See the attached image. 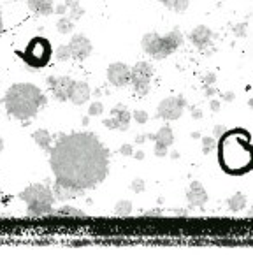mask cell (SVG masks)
Instances as JSON below:
<instances>
[{
	"instance_id": "7",
	"label": "cell",
	"mask_w": 253,
	"mask_h": 255,
	"mask_svg": "<svg viewBox=\"0 0 253 255\" xmlns=\"http://www.w3.org/2000/svg\"><path fill=\"white\" fill-rule=\"evenodd\" d=\"M151 78H153V65L148 64V62H137L130 69V85L137 95L144 97V95L149 94Z\"/></svg>"
},
{
	"instance_id": "5",
	"label": "cell",
	"mask_w": 253,
	"mask_h": 255,
	"mask_svg": "<svg viewBox=\"0 0 253 255\" xmlns=\"http://www.w3.org/2000/svg\"><path fill=\"white\" fill-rule=\"evenodd\" d=\"M183 44V34L179 32V28H172L169 34L158 35L156 32H148L142 35L141 46L149 56L156 58V60H164L167 56H171L174 51H178V48Z\"/></svg>"
},
{
	"instance_id": "27",
	"label": "cell",
	"mask_w": 253,
	"mask_h": 255,
	"mask_svg": "<svg viewBox=\"0 0 253 255\" xmlns=\"http://www.w3.org/2000/svg\"><path fill=\"white\" fill-rule=\"evenodd\" d=\"M102 113H104V104L101 101H93L88 108V115L90 117H101Z\"/></svg>"
},
{
	"instance_id": "28",
	"label": "cell",
	"mask_w": 253,
	"mask_h": 255,
	"mask_svg": "<svg viewBox=\"0 0 253 255\" xmlns=\"http://www.w3.org/2000/svg\"><path fill=\"white\" fill-rule=\"evenodd\" d=\"M132 118H134V120L137 122L139 125H144L146 122L149 120L148 113H146V111H141V109H137V111H134V113H132Z\"/></svg>"
},
{
	"instance_id": "10",
	"label": "cell",
	"mask_w": 253,
	"mask_h": 255,
	"mask_svg": "<svg viewBox=\"0 0 253 255\" xmlns=\"http://www.w3.org/2000/svg\"><path fill=\"white\" fill-rule=\"evenodd\" d=\"M148 139H153L155 141V155L156 157H165L169 153V148L174 143V132H172L171 127H162L158 128L156 134H148Z\"/></svg>"
},
{
	"instance_id": "18",
	"label": "cell",
	"mask_w": 253,
	"mask_h": 255,
	"mask_svg": "<svg viewBox=\"0 0 253 255\" xmlns=\"http://www.w3.org/2000/svg\"><path fill=\"white\" fill-rule=\"evenodd\" d=\"M26 5L39 16H49L55 11V0H26Z\"/></svg>"
},
{
	"instance_id": "39",
	"label": "cell",
	"mask_w": 253,
	"mask_h": 255,
	"mask_svg": "<svg viewBox=\"0 0 253 255\" xmlns=\"http://www.w3.org/2000/svg\"><path fill=\"white\" fill-rule=\"evenodd\" d=\"M209 106H211V109H213V111H218V109H220V102L216 101V99H213V101H211V104H209Z\"/></svg>"
},
{
	"instance_id": "1",
	"label": "cell",
	"mask_w": 253,
	"mask_h": 255,
	"mask_svg": "<svg viewBox=\"0 0 253 255\" xmlns=\"http://www.w3.org/2000/svg\"><path fill=\"white\" fill-rule=\"evenodd\" d=\"M109 160V150L92 132L60 135L49 151L55 180L85 192L99 187L108 178Z\"/></svg>"
},
{
	"instance_id": "20",
	"label": "cell",
	"mask_w": 253,
	"mask_h": 255,
	"mask_svg": "<svg viewBox=\"0 0 253 255\" xmlns=\"http://www.w3.org/2000/svg\"><path fill=\"white\" fill-rule=\"evenodd\" d=\"M63 4L67 5V12H69V18L74 19V21H78L79 18H83V14H85V9L79 5V0H65Z\"/></svg>"
},
{
	"instance_id": "36",
	"label": "cell",
	"mask_w": 253,
	"mask_h": 255,
	"mask_svg": "<svg viewBox=\"0 0 253 255\" xmlns=\"http://www.w3.org/2000/svg\"><path fill=\"white\" fill-rule=\"evenodd\" d=\"M146 139H148V134H139L137 137H135V143L137 144H142L146 141Z\"/></svg>"
},
{
	"instance_id": "49",
	"label": "cell",
	"mask_w": 253,
	"mask_h": 255,
	"mask_svg": "<svg viewBox=\"0 0 253 255\" xmlns=\"http://www.w3.org/2000/svg\"><path fill=\"white\" fill-rule=\"evenodd\" d=\"M0 102H2V99H0Z\"/></svg>"
},
{
	"instance_id": "47",
	"label": "cell",
	"mask_w": 253,
	"mask_h": 255,
	"mask_svg": "<svg viewBox=\"0 0 253 255\" xmlns=\"http://www.w3.org/2000/svg\"><path fill=\"white\" fill-rule=\"evenodd\" d=\"M248 106H250V108L253 109V97H252V99H250V101H248Z\"/></svg>"
},
{
	"instance_id": "42",
	"label": "cell",
	"mask_w": 253,
	"mask_h": 255,
	"mask_svg": "<svg viewBox=\"0 0 253 255\" xmlns=\"http://www.w3.org/2000/svg\"><path fill=\"white\" fill-rule=\"evenodd\" d=\"M132 157H135L137 160H142V158H144V153H142V151H137V153H134Z\"/></svg>"
},
{
	"instance_id": "19",
	"label": "cell",
	"mask_w": 253,
	"mask_h": 255,
	"mask_svg": "<svg viewBox=\"0 0 253 255\" xmlns=\"http://www.w3.org/2000/svg\"><path fill=\"white\" fill-rule=\"evenodd\" d=\"M32 139L35 141V144H37L39 148H41L42 151H46V153H49L53 148V137L51 134H49L46 128H37V130H34V134H32Z\"/></svg>"
},
{
	"instance_id": "32",
	"label": "cell",
	"mask_w": 253,
	"mask_h": 255,
	"mask_svg": "<svg viewBox=\"0 0 253 255\" xmlns=\"http://www.w3.org/2000/svg\"><path fill=\"white\" fill-rule=\"evenodd\" d=\"M202 81H204V87H213V85H215V81H216V76L213 74V72H209V74L204 76V79H202Z\"/></svg>"
},
{
	"instance_id": "6",
	"label": "cell",
	"mask_w": 253,
	"mask_h": 255,
	"mask_svg": "<svg viewBox=\"0 0 253 255\" xmlns=\"http://www.w3.org/2000/svg\"><path fill=\"white\" fill-rule=\"evenodd\" d=\"M19 56L23 58L26 65L30 69H42L49 64L53 56V48H51V42L48 41L46 37H37L30 39V42L26 44V48L19 53Z\"/></svg>"
},
{
	"instance_id": "11",
	"label": "cell",
	"mask_w": 253,
	"mask_h": 255,
	"mask_svg": "<svg viewBox=\"0 0 253 255\" xmlns=\"http://www.w3.org/2000/svg\"><path fill=\"white\" fill-rule=\"evenodd\" d=\"M72 83H74V79L69 76H49L48 78L49 90L58 102L69 101V92H71Z\"/></svg>"
},
{
	"instance_id": "14",
	"label": "cell",
	"mask_w": 253,
	"mask_h": 255,
	"mask_svg": "<svg viewBox=\"0 0 253 255\" xmlns=\"http://www.w3.org/2000/svg\"><path fill=\"white\" fill-rule=\"evenodd\" d=\"M92 97V88L86 81H74L69 92V102H72L74 106H83L88 102V99Z\"/></svg>"
},
{
	"instance_id": "46",
	"label": "cell",
	"mask_w": 253,
	"mask_h": 255,
	"mask_svg": "<svg viewBox=\"0 0 253 255\" xmlns=\"http://www.w3.org/2000/svg\"><path fill=\"white\" fill-rule=\"evenodd\" d=\"M171 157H172V158H178V157H179V153H178V151H172Z\"/></svg>"
},
{
	"instance_id": "26",
	"label": "cell",
	"mask_w": 253,
	"mask_h": 255,
	"mask_svg": "<svg viewBox=\"0 0 253 255\" xmlns=\"http://www.w3.org/2000/svg\"><path fill=\"white\" fill-rule=\"evenodd\" d=\"M56 58H58L60 62H67L71 60V48H69V44H60L58 49H56Z\"/></svg>"
},
{
	"instance_id": "24",
	"label": "cell",
	"mask_w": 253,
	"mask_h": 255,
	"mask_svg": "<svg viewBox=\"0 0 253 255\" xmlns=\"http://www.w3.org/2000/svg\"><path fill=\"white\" fill-rule=\"evenodd\" d=\"M115 213L120 215V217H126V215H130L132 213V203L130 201H126V199L118 201L116 206H115Z\"/></svg>"
},
{
	"instance_id": "35",
	"label": "cell",
	"mask_w": 253,
	"mask_h": 255,
	"mask_svg": "<svg viewBox=\"0 0 253 255\" xmlns=\"http://www.w3.org/2000/svg\"><path fill=\"white\" fill-rule=\"evenodd\" d=\"M55 12H56V14H60V16H63L65 12H67V5H65V4L56 5V7H55Z\"/></svg>"
},
{
	"instance_id": "13",
	"label": "cell",
	"mask_w": 253,
	"mask_h": 255,
	"mask_svg": "<svg viewBox=\"0 0 253 255\" xmlns=\"http://www.w3.org/2000/svg\"><path fill=\"white\" fill-rule=\"evenodd\" d=\"M108 81L113 87H126L130 83V67L123 62H113L108 67Z\"/></svg>"
},
{
	"instance_id": "33",
	"label": "cell",
	"mask_w": 253,
	"mask_h": 255,
	"mask_svg": "<svg viewBox=\"0 0 253 255\" xmlns=\"http://www.w3.org/2000/svg\"><path fill=\"white\" fill-rule=\"evenodd\" d=\"M234 34L239 35V37H245L246 35V23H241V25L234 26Z\"/></svg>"
},
{
	"instance_id": "3",
	"label": "cell",
	"mask_w": 253,
	"mask_h": 255,
	"mask_svg": "<svg viewBox=\"0 0 253 255\" xmlns=\"http://www.w3.org/2000/svg\"><path fill=\"white\" fill-rule=\"evenodd\" d=\"M48 104L42 90L32 83H16L7 88L4 95L5 111L19 122L34 120L37 113Z\"/></svg>"
},
{
	"instance_id": "25",
	"label": "cell",
	"mask_w": 253,
	"mask_h": 255,
	"mask_svg": "<svg viewBox=\"0 0 253 255\" xmlns=\"http://www.w3.org/2000/svg\"><path fill=\"white\" fill-rule=\"evenodd\" d=\"M60 215H67V217H79V218H85L86 213L81 211L79 208H72V206H62L58 210Z\"/></svg>"
},
{
	"instance_id": "43",
	"label": "cell",
	"mask_w": 253,
	"mask_h": 255,
	"mask_svg": "<svg viewBox=\"0 0 253 255\" xmlns=\"http://www.w3.org/2000/svg\"><path fill=\"white\" fill-rule=\"evenodd\" d=\"M144 215H149V217H151V215H160V210H153V211H146Z\"/></svg>"
},
{
	"instance_id": "44",
	"label": "cell",
	"mask_w": 253,
	"mask_h": 255,
	"mask_svg": "<svg viewBox=\"0 0 253 255\" xmlns=\"http://www.w3.org/2000/svg\"><path fill=\"white\" fill-rule=\"evenodd\" d=\"M2 151H4V139L0 137V153H2Z\"/></svg>"
},
{
	"instance_id": "22",
	"label": "cell",
	"mask_w": 253,
	"mask_h": 255,
	"mask_svg": "<svg viewBox=\"0 0 253 255\" xmlns=\"http://www.w3.org/2000/svg\"><path fill=\"white\" fill-rule=\"evenodd\" d=\"M227 206H229V210L231 211H241V210H245V206H246V197L243 194H236V195H232V197H229V201H227Z\"/></svg>"
},
{
	"instance_id": "31",
	"label": "cell",
	"mask_w": 253,
	"mask_h": 255,
	"mask_svg": "<svg viewBox=\"0 0 253 255\" xmlns=\"http://www.w3.org/2000/svg\"><path fill=\"white\" fill-rule=\"evenodd\" d=\"M120 155H123V157H132V155H134L132 144H122V146H120Z\"/></svg>"
},
{
	"instance_id": "8",
	"label": "cell",
	"mask_w": 253,
	"mask_h": 255,
	"mask_svg": "<svg viewBox=\"0 0 253 255\" xmlns=\"http://www.w3.org/2000/svg\"><path fill=\"white\" fill-rule=\"evenodd\" d=\"M186 106L188 104H186V99L183 95L167 97L156 108V118H162V120H167V122L178 120V118H181Z\"/></svg>"
},
{
	"instance_id": "45",
	"label": "cell",
	"mask_w": 253,
	"mask_h": 255,
	"mask_svg": "<svg viewBox=\"0 0 253 255\" xmlns=\"http://www.w3.org/2000/svg\"><path fill=\"white\" fill-rule=\"evenodd\" d=\"M88 117H85V118H83V125H85V127H86V125H88Z\"/></svg>"
},
{
	"instance_id": "16",
	"label": "cell",
	"mask_w": 253,
	"mask_h": 255,
	"mask_svg": "<svg viewBox=\"0 0 253 255\" xmlns=\"http://www.w3.org/2000/svg\"><path fill=\"white\" fill-rule=\"evenodd\" d=\"M186 199H188V204L192 208H202L208 203L209 197H208V192L204 190V187L199 181H192L188 190H186Z\"/></svg>"
},
{
	"instance_id": "12",
	"label": "cell",
	"mask_w": 253,
	"mask_h": 255,
	"mask_svg": "<svg viewBox=\"0 0 253 255\" xmlns=\"http://www.w3.org/2000/svg\"><path fill=\"white\" fill-rule=\"evenodd\" d=\"M69 48H71V56L78 62L86 60L93 51L92 41L83 34H76L74 37L71 39V42H69Z\"/></svg>"
},
{
	"instance_id": "17",
	"label": "cell",
	"mask_w": 253,
	"mask_h": 255,
	"mask_svg": "<svg viewBox=\"0 0 253 255\" xmlns=\"http://www.w3.org/2000/svg\"><path fill=\"white\" fill-rule=\"evenodd\" d=\"M51 190H53V194H55V199L60 201V203H67V201L78 199V197H83V195H85V190L67 187V185L60 183V181H56V180H55V183H53Z\"/></svg>"
},
{
	"instance_id": "4",
	"label": "cell",
	"mask_w": 253,
	"mask_h": 255,
	"mask_svg": "<svg viewBox=\"0 0 253 255\" xmlns=\"http://www.w3.org/2000/svg\"><path fill=\"white\" fill-rule=\"evenodd\" d=\"M19 199L26 204V213L28 217H44L53 211L56 199L51 187L44 183H32L23 188L18 195Z\"/></svg>"
},
{
	"instance_id": "41",
	"label": "cell",
	"mask_w": 253,
	"mask_h": 255,
	"mask_svg": "<svg viewBox=\"0 0 253 255\" xmlns=\"http://www.w3.org/2000/svg\"><path fill=\"white\" fill-rule=\"evenodd\" d=\"M4 32V16H2V11H0V34Z\"/></svg>"
},
{
	"instance_id": "2",
	"label": "cell",
	"mask_w": 253,
	"mask_h": 255,
	"mask_svg": "<svg viewBox=\"0 0 253 255\" xmlns=\"http://www.w3.org/2000/svg\"><path fill=\"white\" fill-rule=\"evenodd\" d=\"M250 141V134L241 128H234L220 135L218 158L224 171L231 174H243L253 167V146Z\"/></svg>"
},
{
	"instance_id": "29",
	"label": "cell",
	"mask_w": 253,
	"mask_h": 255,
	"mask_svg": "<svg viewBox=\"0 0 253 255\" xmlns=\"http://www.w3.org/2000/svg\"><path fill=\"white\" fill-rule=\"evenodd\" d=\"M144 188H146V183H144V180H141V178H135V180L130 183V190L135 192V194L144 192Z\"/></svg>"
},
{
	"instance_id": "48",
	"label": "cell",
	"mask_w": 253,
	"mask_h": 255,
	"mask_svg": "<svg viewBox=\"0 0 253 255\" xmlns=\"http://www.w3.org/2000/svg\"><path fill=\"white\" fill-rule=\"evenodd\" d=\"M250 215H253V210H252V213H250Z\"/></svg>"
},
{
	"instance_id": "40",
	"label": "cell",
	"mask_w": 253,
	"mask_h": 255,
	"mask_svg": "<svg viewBox=\"0 0 253 255\" xmlns=\"http://www.w3.org/2000/svg\"><path fill=\"white\" fill-rule=\"evenodd\" d=\"M224 99H225L227 102H232V101H234V94H232V92H229V94H225V95H224Z\"/></svg>"
},
{
	"instance_id": "21",
	"label": "cell",
	"mask_w": 253,
	"mask_h": 255,
	"mask_svg": "<svg viewBox=\"0 0 253 255\" xmlns=\"http://www.w3.org/2000/svg\"><path fill=\"white\" fill-rule=\"evenodd\" d=\"M72 28H74V19H71L67 14L60 16L58 21H56V32L62 35H67L72 32Z\"/></svg>"
},
{
	"instance_id": "38",
	"label": "cell",
	"mask_w": 253,
	"mask_h": 255,
	"mask_svg": "<svg viewBox=\"0 0 253 255\" xmlns=\"http://www.w3.org/2000/svg\"><path fill=\"white\" fill-rule=\"evenodd\" d=\"M204 90H206V95H208V97H213V95L216 94V90L213 87H204Z\"/></svg>"
},
{
	"instance_id": "37",
	"label": "cell",
	"mask_w": 253,
	"mask_h": 255,
	"mask_svg": "<svg viewBox=\"0 0 253 255\" xmlns=\"http://www.w3.org/2000/svg\"><path fill=\"white\" fill-rule=\"evenodd\" d=\"M224 132H225V127H222V125H216V127H215V135H216V137H220Z\"/></svg>"
},
{
	"instance_id": "23",
	"label": "cell",
	"mask_w": 253,
	"mask_h": 255,
	"mask_svg": "<svg viewBox=\"0 0 253 255\" xmlns=\"http://www.w3.org/2000/svg\"><path fill=\"white\" fill-rule=\"evenodd\" d=\"M160 2L165 5V7L172 9V11H176V12L186 11V9H188V5H190L188 0H160Z\"/></svg>"
},
{
	"instance_id": "9",
	"label": "cell",
	"mask_w": 253,
	"mask_h": 255,
	"mask_svg": "<svg viewBox=\"0 0 253 255\" xmlns=\"http://www.w3.org/2000/svg\"><path fill=\"white\" fill-rule=\"evenodd\" d=\"M130 118H132V113L125 108V106H116L113 108L111 111V117L106 118L104 120V127L109 128V130H128V125H130Z\"/></svg>"
},
{
	"instance_id": "34",
	"label": "cell",
	"mask_w": 253,
	"mask_h": 255,
	"mask_svg": "<svg viewBox=\"0 0 253 255\" xmlns=\"http://www.w3.org/2000/svg\"><path fill=\"white\" fill-rule=\"evenodd\" d=\"M192 109V118H194V120H201L202 118V111L199 108H190Z\"/></svg>"
},
{
	"instance_id": "15",
	"label": "cell",
	"mask_w": 253,
	"mask_h": 255,
	"mask_svg": "<svg viewBox=\"0 0 253 255\" xmlns=\"http://www.w3.org/2000/svg\"><path fill=\"white\" fill-rule=\"evenodd\" d=\"M188 37H190V41H192V44H194L195 48L206 49L208 46H211L215 34H213L211 28H208L206 25H197L194 30L190 32Z\"/></svg>"
},
{
	"instance_id": "30",
	"label": "cell",
	"mask_w": 253,
	"mask_h": 255,
	"mask_svg": "<svg viewBox=\"0 0 253 255\" xmlns=\"http://www.w3.org/2000/svg\"><path fill=\"white\" fill-rule=\"evenodd\" d=\"M213 146H215V139L213 137H202V153L204 155L211 153Z\"/></svg>"
}]
</instances>
